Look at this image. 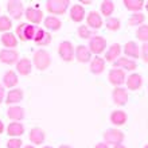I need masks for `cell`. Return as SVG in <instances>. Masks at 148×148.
Listing matches in <instances>:
<instances>
[{
  "mask_svg": "<svg viewBox=\"0 0 148 148\" xmlns=\"http://www.w3.org/2000/svg\"><path fill=\"white\" fill-rule=\"evenodd\" d=\"M58 54H59V57L65 61V62H70L71 59L74 58V46H73V43L69 42V40L61 42L59 43V47H58Z\"/></svg>",
  "mask_w": 148,
  "mask_h": 148,
  "instance_id": "8992f818",
  "label": "cell"
},
{
  "mask_svg": "<svg viewBox=\"0 0 148 148\" xmlns=\"http://www.w3.org/2000/svg\"><path fill=\"white\" fill-rule=\"evenodd\" d=\"M18 61H19V54L16 50L3 49L0 51V62L5 65H14V63H18Z\"/></svg>",
  "mask_w": 148,
  "mask_h": 148,
  "instance_id": "ba28073f",
  "label": "cell"
},
{
  "mask_svg": "<svg viewBox=\"0 0 148 148\" xmlns=\"http://www.w3.org/2000/svg\"><path fill=\"white\" fill-rule=\"evenodd\" d=\"M78 36L81 39H90L93 36V32L90 31V28L88 26H79L78 27Z\"/></svg>",
  "mask_w": 148,
  "mask_h": 148,
  "instance_id": "e575fe53",
  "label": "cell"
},
{
  "mask_svg": "<svg viewBox=\"0 0 148 148\" xmlns=\"http://www.w3.org/2000/svg\"><path fill=\"white\" fill-rule=\"evenodd\" d=\"M113 148H127L125 145H123V144H117V145H114Z\"/></svg>",
  "mask_w": 148,
  "mask_h": 148,
  "instance_id": "ee69618b",
  "label": "cell"
},
{
  "mask_svg": "<svg viewBox=\"0 0 148 148\" xmlns=\"http://www.w3.org/2000/svg\"><path fill=\"white\" fill-rule=\"evenodd\" d=\"M7 133L11 137H19L24 133V125L22 123H11L7 127Z\"/></svg>",
  "mask_w": 148,
  "mask_h": 148,
  "instance_id": "83f0119b",
  "label": "cell"
},
{
  "mask_svg": "<svg viewBox=\"0 0 148 148\" xmlns=\"http://www.w3.org/2000/svg\"><path fill=\"white\" fill-rule=\"evenodd\" d=\"M106 28L109 30V31H117V30H120L121 27V22L120 19H117V18H108L106 19Z\"/></svg>",
  "mask_w": 148,
  "mask_h": 148,
  "instance_id": "1f68e13d",
  "label": "cell"
},
{
  "mask_svg": "<svg viewBox=\"0 0 148 148\" xmlns=\"http://www.w3.org/2000/svg\"><path fill=\"white\" fill-rule=\"evenodd\" d=\"M105 70V59L100 58V57H96L90 61V71L93 74H101L102 71Z\"/></svg>",
  "mask_w": 148,
  "mask_h": 148,
  "instance_id": "603a6c76",
  "label": "cell"
},
{
  "mask_svg": "<svg viewBox=\"0 0 148 148\" xmlns=\"http://www.w3.org/2000/svg\"><path fill=\"white\" fill-rule=\"evenodd\" d=\"M70 5L69 0H49L46 1V10L51 15H63Z\"/></svg>",
  "mask_w": 148,
  "mask_h": 148,
  "instance_id": "7a4b0ae2",
  "label": "cell"
},
{
  "mask_svg": "<svg viewBox=\"0 0 148 148\" xmlns=\"http://www.w3.org/2000/svg\"><path fill=\"white\" fill-rule=\"evenodd\" d=\"M141 58L145 63H148V43H144L141 46Z\"/></svg>",
  "mask_w": 148,
  "mask_h": 148,
  "instance_id": "74e56055",
  "label": "cell"
},
{
  "mask_svg": "<svg viewBox=\"0 0 148 148\" xmlns=\"http://www.w3.org/2000/svg\"><path fill=\"white\" fill-rule=\"evenodd\" d=\"M104 140L108 145L113 144V147L117 144H121L124 140V133L117 128H109L104 132Z\"/></svg>",
  "mask_w": 148,
  "mask_h": 148,
  "instance_id": "277c9868",
  "label": "cell"
},
{
  "mask_svg": "<svg viewBox=\"0 0 148 148\" xmlns=\"http://www.w3.org/2000/svg\"><path fill=\"white\" fill-rule=\"evenodd\" d=\"M43 24H45V27H46L47 30H50V31H57V30H59V28H61L62 22H61V19H59V18L51 15V16L45 18Z\"/></svg>",
  "mask_w": 148,
  "mask_h": 148,
  "instance_id": "cb8c5ba5",
  "label": "cell"
},
{
  "mask_svg": "<svg viewBox=\"0 0 148 148\" xmlns=\"http://www.w3.org/2000/svg\"><path fill=\"white\" fill-rule=\"evenodd\" d=\"M120 54H121V46L119 43H113L112 46L108 49L105 54V61L106 62H114L117 59L120 58Z\"/></svg>",
  "mask_w": 148,
  "mask_h": 148,
  "instance_id": "ac0fdd59",
  "label": "cell"
},
{
  "mask_svg": "<svg viewBox=\"0 0 148 148\" xmlns=\"http://www.w3.org/2000/svg\"><path fill=\"white\" fill-rule=\"evenodd\" d=\"M144 148H148V144H147V145H144Z\"/></svg>",
  "mask_w": 148,
  "mask_h": 148,
  "instance_id": "681fc988",
  "label": "cell"
},
{
  "mask_svg": "<svg viewBox=\"0 0 148 148\" xmlns=\"http://www.w3.org/2000/svg\"><path fill=\"white\" fill-rule=\"evenodd\" d=\"M145 10H147V11H148V1H147V3H145Z\"/></svg>",
  "mask_w": 148,
  "mask_h": 148,
  "instance_id": "7dc6e473",
  "label": "cell"
},
{
  "mask_svg": "<svg viewBox=\"0 0 148 148\" xmlns=\"http://www.w3.org/2000/svg\"><path fill=\"white\" fill-rule=\"evenodd\" d=\"M59 148H71V147L67 144H62V145H59Z\"/></svg>",
  "mask_w": 148,
  "mask_h": 148,
  "instance_id": "f6af8a7d",
  "label": "cell"
},
{
  "mask_svg": "<svg viewBox=\"0 0 148 148\" xmlns=\"http://www.w3.org/2000/svg\"><path fill=\"white\" fill-rule=\"evenodd\" d=\"M105 47H106V40L104 36H100V35H94L90 38L89 40V46H88V49L90 50V53L92 54H101V53H104L105 51Z\"/></svg>",
  "mask_w": 148,
  "mask_h": 148,
  "instance_id": "5b68a950",
  "label": "cell"
},
{
  "mask_svg": "<svg viewBox=\"0 0 148 148\" xmlns=\"http://www.w3.org/2000/svg\"><path fill=\"white\" fill-rule=\"evenodd\" d=\"M24 16L26 19L32 24H39L43 19V12L36 7H28L24 10Z\"/></svg>",
  "mask_w": 148,
  "mask_h": 148,
  "instance_id": "30bf717a",
  "label": "cell"
},
{
  "mask_svg": "<svg viewBox=\"0 0 148 148\" xmlns=\"http://www.w3.org/2000/svg\"><path fill=\"white\" fill-rule=\"evenodd\" d=\"M23 144V141L20 140L19 137H11L7 141V148H20Z\"/></svg>",
  "mask_w": 148,
  "mask_h": 148,
  "instance_id": "d590c367",
  "label": "cell"
},
{
  "mask_svg": "<svg viewBox=\"0 0 148 148\" xmlns=\"http://www.w3.org/2000/svg\"><path fill=\"white\" fill-rule=\"evenodd\" d=\"M3 101H5V90H4L3 85H0V104Z\"/></svg>",
  "mask_w": 148,
  "mask_h": 148,
  "instance_id": "ab89813d",
  "label": "cell"
},
{
  "mask_svg": "<svg viewBox=\"0 0 148 148\" xmlns=\"http://www.w3.org/2000/svg\"><path fill=\"white\" fill-rule=\"evenodd\" d=\"M28 137H30V141H31L32 144H42L43 141H45L46 135H45V131H43V129H40V128H32L31 131H30Z\"/></svg>",
  "mask_w": 148,
  "mask_h": 148,
  "instance_id": "d4e9b609",
  "label": "cell"
},
{
  "mask_svg": "<svg viewBox=\"0 0 148 148\" xmlns=\"http://www.w3.org/2000/svg\"><path fill=\"white\" fill-rule=\"evenodd\" d=\"M7 116L8 119H11L16 123V121H20L24 119V109L20 108V106H16V105H12L8 108L7 110Z\"/></svg>",
  "mask_w": 148,
  "mask_h": 148,
  "instance_id": "7402d4cb",
  "label": "cell"
},
{
  "mask_svg": "<svg viewBox=\"0 0 148 148\" xmlns=\"http://www.w3.org/2000/svg\"><path fill=\"white\" fill-rule=\"evenodd\" d=\"M127 119H128V116L124 110H114V112L110 113V123L116 127L124 125L127 123Z\"/></svg>",
  "mask_w": 148,
  "mask_h": 148,
  "instance_id": "ffe728a7",
  "label": "cell"
},
{
  "mask_svg": "<svg viewBox=\"0 0 148 148\" xmlns=\"http://www.w3.org/2000/svg\"><path fill=\"white\" fill-rule=\"evenodd\" d=\"M81 3H82V4H85V5H88V4H92V1H90V0H86V1H85V0H82Z\"/></svg>",
  "mask_w": 148,
  "mask_h": 148,
  "instance_id": "7bdbcfd3",
  "label": "cell"
},
{
  "mask_svg": "<svg viewBox=\"0 0 148 148\" xmlns=\"http://www.w3.org/2000/svg\"><path fill=\"white\" fill-rule=\"evenodd\" d=\"M18 82H19V79H18V74H16L14 70H8V71L4 73L3 85L5 86V88H15V86L18 85Z\"/></svg>",
  "mask_w": 148,
  "mask_h": 148,
  "instance_id": "44dd1931",
  "label": "cell"
},
{
  "mask_svg": "<svg viewBox=\"0 0 148 148\" xmlns=\"http://www.w3.org/2000/svg\"><path fill=\"white\" fill-rule=\"evenodd\" d=\"M86 23H88V27L93 28V30H98V28L102 27V19L101 15L98 14L97 11H90L86 16Z\"/></svg>",
  "mask_w": 148,
  "mask_h": 148,
  "instance_id": "4fadbf2b",
  "label": "cell"
},
{
  "mask_svg": "<svg viewBox=\"0 0 148 148\" xmlns=\"http://www.w3.org/2000/svg\"><path fill=\"white\" fill-rule=\"evenodd\" d=\"M24 148H35V147H34V145H26Z\"/></svg>",
  "mask_w": 148,
  "mask_h": 148,
  "instance_id": "bcb514c9",
  "label": "cell"
},
{
  "mask_svg": "<svg viewBox=\"0 0 148 148\" xmlns=\"http://www.w3.org/2000/svg\"><path fill=\"white\" fill-rule=\"evenodd\" d=\"M16 70L20 75H28L32 70V63L28 58H20L16 63Z\"/></svg>",
  "mask_w": 148,
  "mask_h": 148,
  "instance_id": "e0dca14e",
  "label": "cell"
},
{
  "mask_svg": "<svg viewBox=\"0 0 148 148\" xmlns=\"http://www.w3.org/2000/svg\"><path fill=\"white\" fill-rule=\"evenodd\" d=\"M100 10H101V14L104 16L110 18V15H112L113 11H114V3H113V1H110V0H105V1H102V3H101Z\"/></svg>",
  "mask_w": 148,
  "mask_h": 148,
  "instance_id": "f546056e",
  "label": "cell"
},
{
  "mask_svg": "<svg viewBox=\"0 0 148 148\" xmlns=\"http://www.w3.org/2000/svg\"><path fill=\"white\" fill-rule=\"evenodd\" d=\"M75 58H77L78 62L81 63H86L92 61V53L88 49V46H84V45H79L75 49Z\"/></svg>",
  "mask_w": 148,
  "mask_h": 148,
  "instance_id": "5bb4252c",
  "label": "cell"
},
{
  "mask_svg": "<svg viewBox=\"0 0 148 148\" xmlns=\"http://www.w3.org/2000/svg\"><path fill=\"white\" fill-rule=\"evenodd\" d=\"M94 148H109V145L106 143H98V144L94 145Z\"/></svg>",
  "mask_w": 148,
  "mask_h": 148,
  "instance_id": "60d3db41",
  "label": "cell"
},
{
  "mask_svg": "<svg viewBox=\"0 0 148 148\" xmlns=\"http://www.w3.org/2000/svg\"><path fill=\"white\" fill-rule=\"evenodd\" d=\"M70 19L75 23H79L85 19V10L82 5L79 4H74L73 7L70 8Z\"/></svg>",
  "mask_w": 148,
  "mask_h": 148,
  "instance_id": "d6986e66",
  "label": "cell"
},
{
  "mask_svg": "<svg viewBox=\"0 0 148 148\" xmlns=\"http://www.w3.org/2000/svg\"><path fill=\"white\" fill-rule=\"evenodd\" d=\"M144 1L143 0H124V5L127 10H129V11H133V14L135 12H139L141 10V8L144 7Z\"/></svg>",
  "mask_w": 148,
  "mask_h": 148,
  "instance_id": "f1b7e54d",
  "label": "cell"
},
{
  "mask_svg": "<svg viewBox=\"0 0 148 148\" xmlns=\"http://www.w3.org/2000/svg\"><path fill=\"white\" fill-rule=\"evenodd\" d=\"M23 100V90L22 89H12L10 90L7 94H5V102L8 105H14V104H18Z\"/></svg>",
  "mask_w": 148,
  "mask_h": 148,
  "instance_id": "2e32d148",
  "label": "cell"
},
{
  "mask_svg": "<svg viewBox=\"0 0 148 148\" xmlns=\"http://www.w3.org/2000/svg\"><path fill=\"white\" fill-rule=\"evenodd\" d=\"M32 63H34V66H35L38 70L43 71V70H46V69H49L51 65V57H50V54H49V51L43 50V49L35 51L34 58H32Z\"/></svg>",
  "mask_w": 148,
  "mask_h": 148,
  "instance_id": "6da1fadb",
  "label": "cell"
},
{
  "mask_svg": "<svg viewBox=\"0 0 148 148\" xmlns=\"http://www.w3.org/2000/svg\"><path fill=\"white\" fill-rule=\"evenodd\" d=\"M35 32H36L35 26H31V24H28V23H20L16 27L15 34H16V36L20 38V40L27 42V40H34Z\"/></svg>",
  "mask_w": 148,
  "mask_h": 148,
  "instance_id": "3957f363",
  "label": "cell"
},
{
  "mask_svg": "<svg viewBox=\"0 0 148 148\" xmlns=\"http://www.w3.org/2000/svg\"><path fill=\"white\" fill-rule=\"evenodd\" d=\"M7 11L14 19H20L24 15L23 3L19 0H10L7 3Z\"/></svg>",
  "mask_w": 148,
  "mask_h": 148,
  "instance_id": "52a82bcc",
  "label": "cell"
},
{
  "mask_svg": "<svg viewBox=\"0 0 148 148\" xmlns=\"http://www.w3.org/2000/svg\"><path fill=\"white\" fill-rule=\"evenodd\" d=\"M42 148H53V147H49V145H46V147H42Z\"/></svg>",
  "mask_w": 148,
  "mask_h": 148,
  "instance_id": "c3c4849f",
  "label": "cell"
},
{
  "mask_svg": "<svg viewBox=\"0 0 148 148\" xmlns=\"http://www.w3.org/2000/svg\"><path fill=\"white\" fill-rule=\"evenodd\" d=\"M12 27V20L8 16H0V32H10Z\"/></svg>",
  "mask_w": 148,
  "mask_h": 148,
  "instance_id": "d6a6232c",
  "label": "cell"
},
{
  "mask_svg": "<svg viewBox=\"0 0 148 148\" xmlns=\"http://www.w3.org/2000/svg\"><path fill=\"white\" fill-rule=\"evenodd\" d=\"M4 129H5V128H4V123H3L1 120H0V135H1V133L4 132Z\"/></svg>",
  "mask_w": 148,
  "mask_h": 148,
  "instance_id": "b9f144b4",
  "label": "cell"
},
{
  "mask_svg": "<svg viewBox=\"0 0 148 148\" xmlns=\"http://www.w3.org/2000/svg\"><path fill=\"white\" fill-rule=\"evenodd\" d=\"M1 43H3L4 47L14 50V47L18 46V39H16L15 34H12L11 31H10V32H4L3 35H1Z\"/></svg>",
  "mask_w": 148,
  "mask_h": 148,
  "instance_id": "4316f807",
  "label": "cell"
},
{
  "mask_svg": "<svg viewBox=\"0 0 148 148\" xmlns=\"http://www.w3.org/2000/svg\"><path fill=\"white\" fill-rule=\"evenodd\" d=\"M112 98H113V102H114L116 105L123 106L128 101V92H127V89L121 88V86L114 88L112 92Z\"/></svg>",
  "mask_w": 148,
  "mask_h": 148,
  "instance_id": "7c38bea8",
  "label": "cell"
},
{
  "mask_svg": "<svg viewBox=\"0 0 148 148\" xmlns=\"http://www.w3.org/2000/svg\"><path fill=\"white\" fill-rule=\"evenodd\" d=\"M113 66L117 67V69H121L124 71H133L137 67L136 62L131 58H127V57H120V58L113 62Z\"/></svg>",
  "mask_w": 148,
  "mask_h": 148,
  "instance_id": "8fae6325",
  "label": "cell"
},
{
  "mask_svg": "<svg viewBox=\"0 0 148 148\" xmlns=\"http://www.w3.org/2000/svg\"><path fill=\"white\" fill-rule=\"evenodd\" d=\"M50 42H51V36H50V34H49V32H46V36L43 38V40L39 43L38 46H47Z\"/></svg>",
  "mask_w": 148,
  "mask_h": 148,
  "instance_id": "f35d334b",
  "label": "cell"
},
{
  "mask_svg": "<svg viewBox=\"0 0 148 148\" xmlns=\"http://www.w3.org/2000/svg\"><path fill=\"white\" fill-rule=\"evenodd\" d=\"M124 53L127 55V58H139L140 55V50H139V46H137L136 42H127L124 46Z\"/></svg>",
  "mask_w": 148,
  "mask_h": 148,
  "instance_id": "484cf974",
  "label": "cell"
},
{
  "mask_svg": "<svg viewBox=\"0 0 148 148\" xmlns=\"http://www.w3.org/2000/svg\"><path fill=\"white\" fill-rule=\"evenodd\" d=\"M125 84H127V88L129 90H139L141 88V85H143V78H141L140 74L133 73L131 75H128Z\"/></svg>",
  "mask_w": 148,
  "mask_h": 148,
  "instance_id": "9a60e30c",
  "label": "cell"
},
{
  "mask_svg": "<svg viewBox=\"0 0 148 148\" xmlns=\"http://www.w3.org/2000/svg\"><path fill=\"white\" fill-rule=\"evenodd\" d=\"M145 20V16L141 14V12H135V14H132L131 15V18L128 19V24L129 26H143V23H144Z\"/></svg>",
  "mask_w": 148,
  "mask_h": 148,
  "instance_id": "4dcf8cb0",
  "label": "cell"
},
{
  "mask_svg": "<svg viewBox=\"0 0 148 148\" xmlns=\"http://www.w3.org/2000/svg\"><path fill=\"white\" fill-rule=\"evenodd\" d=\"M136 36L139 40L148 43V24H143V26H140V27L137 28Z\"/></svg>",
  "mask_w": 148,
  "mask_h": 148,
  "instance_id": "836d02e7",
  "label": "cell"
},
{
  "mask_svg": "<svg viewBox=\"0 0 148 148\" xmlns=\"http://www.w3.org/2000/svg\"><path fill=\"white\" fill-rule=\"evenodd\" d=\"M46 36V31L43 30V28H38L36 27V32H35V36H34V42L36 43V45H39V43L43 40V38Z\"/></svg>",
  "mask_w": 148,
  "mask_h": 148,
  "instance_id": "8d00e7d4",
  "label": "cell"
},
{
  "mask_svg": "<svg viewBox=\"0 0 148 148\" xmlns=\"http://www.w3.org/2000/svg\"><path fill=\"white\" fill-rule=\"evenodd\" d=\"M108 79L112 85H114L116 88L121 86L127 81V77H125V71L121 70V69H112L108 74Z\"/></svg>",
  "mask_w": 148,
  "mask_h": 148,
  "instance_id": "9c48e42d",
  "label": "cell"
}]
</instances>
